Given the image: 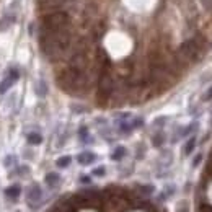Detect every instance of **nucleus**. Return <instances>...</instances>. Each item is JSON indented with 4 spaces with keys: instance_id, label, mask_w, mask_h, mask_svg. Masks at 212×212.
Returning a JSON list of instances; mask_svg holds the SVG:
<instances>
[{
    "instance_id": "f257e3e1",
    "label": "nucleus",
    "mask_w": 212,
    "mask_h": 212,
    "mask_svg": "<svg viewBox=\"0 0 212 212\" xmlns=\"http://www.w3.org/2000/svg\"><path fill=\"white\" fill-rule=\"evenodd\" d=\"M69 28H72L70 17L62 10H54L41 18V30L59 31V30H69Z\"/></svg>"
},
{
    "instance_id": "f03ea898",
    "label": "nucleus",
    "mask_w": 212,
    "mask_h": 212,
    "mask_svg": "<svg viewBox=\"0 0 212 212\" xmlns=\"http://www.w3.org/2000/svg\"><path fill=\"white\" fill-rule=\"evenodd\" d=\"M17 78H18V72L17 70H10V75L7 77V80H3V82L0 83V93H2V91H5L7 88H10L11 83H13Z\"/></svg>"
},
{
    "instance_id": "7ed1b4c3",
    "label": "nucleus",
    "mask_w": 212,
    "mask_h": 212,
    "mask_svg": "<svg viewBox=\"0 0 212 212\" xmlns=\"http://www.w3.org/2000/svg\"><path fill=\"white\" fill-rule=\"evenodd\" d=\"M95 153H91V152H83V153L78 155V163H82V165H90V163L95 162Z\"/></svg>"
},
{
    "instance_id": "20e7f679",
    "label": "nucleus",
    "mask_w": 212,
    "mask_h": 212,
    "mask_svg": "<svg viewBox=\"0 0 212 212\" xmlns=\"http://www.w3.org/2000/svg\"><path fill=\"white\" fill-rule=\"evenodd\" d=\"M39 198H41V189H39V186L33 185V188H30V201H34Z\"/></svg>"
},
{
    "instance_id": "39448f33",
    "label": "nucleus",
    "mask_w": 212,
    "mask_h": 212,
    "mask_svg": "<svg viewBox=\"0 0 212 212\" xmlns=\"http://www.w3.org/2000/svg\"><path fill=\"white\" fill-rule=\"evenodd\" d=\"M124 155H126V149H124V147H118V149L114 150V153L111 155V158L113 160H121Z\"/></svg>"
},
{
    "instance_id": "423d86ee",
    "label": "nucleus",
    "mask_w": 212,
    "mask_h": 212,
    "mask_svg": "<svg viewBox=\"0 0 212 212\" xmlns=\"http://www.w3.org/2000/svg\"><path fill=\"white\" fill-rule=\"evenodd\" d=\"M57 181H59V175H57V173H49V175L46 176V183H47L49 186H54Z\"/></svg>"
},
{
    "instance_id": "0eeeda50",
    "label": "nucleus",
    "mask_w": 212,
    "mask_h": 212,
    "mask_svg": "<svg viewBox=\"0 0 212 212\" xmlns=\"http://www.w3.org/2000/svg\"><path fill=\"white\" fill-rule=\"evenodd\" d=\"M5 194L8 196V198H17V196L20 194V188L18 186H11V188H8V189L5 191Z\"/></svg>"
},
{
    "instance_id": "6e6552de",
    "label": "nucleus",
    "mask_w": 212,
    "mask_h": 212,
    "mask_svg": "<svg viewBox=\"0 0 212 212\" xmlns=\"http://www.w3.org/2000/svg\"><path fill=\"white\" fill-rule=\"evenodd\" d=\"M28 141H30L31 144H41L43 139H41V135H39V134L33 132V134H30V135H28Z\"/></svg>"
},
{
    "instance_id": "1a4fd4ad",
    "label": "nucleus",
    "mask_w": 212,
    "mask_h": 212,
    "mask_svg": "<svg viewBox=\"0 0 212 212\" xmlns=\"http://www.w3.org/2000/svg\"><path fill=\"white\" fill-rule=\"evenodd\" d=\"M194 145H196V139L193 137V139H189V141H188L186 147H185V153H191L193 149H194Z\"/></svg>"
},
{
    "instance_id": "9d476101",
    "label": "nucleus",
    "mask_w": 212,
    "mask_h": 212,
    "mask_svg": "<svg viewBox=\"0 0 212 212\" xmlns=\"http://www.w3.org/2000/svg\"><path fill=\"white\" fill-rule=\"evenodd\" d=\"M69 163H70V157H62V158H59V160H57V166H59V168H65V166H69Z\"/></svg>"
},
{
    "instance_id": "9b49d317",
    "label": "nucleus",
    "mask_w": 212,
    "mask_h": 212,
    "mask_svg": "<svg viewBox=\"0 0 212 212\" xmlns=\"http://www.w3.org/2000/svg\"><path fill=\"white\" fill-rule=\"evenodd\" d=\"M93 175H97V176H103V175H105V168H103V166L97 168V170L93 171Z\"/></svg>"
},
{
    "instance_id": "f8f14e48",
    "label": "nucleus",
    "mask_w": 212,
    "mask_h": 212,
    "mask_svg": "<svg viewBox=\"0 0 212 212\" xmlns=\"http://www.w3.org/2000/svg\"><path fill=\"white\" fill-rule=\"evenodd\" d=\"M204 100H206V101H209V100H212V87H210V88L206 91V93H204Z\"/></svg>"
},
{
    "instance_id": "ddd939ff",
    "label": "nucleus",
    "mask_w": 212,
    "mask_h": 212,
    "mask_svg": "<svg viewBox=\"0 0 212 212\" xmlns=\"http://www.w3.org/2000/svg\"><path fill=\"white\" fill-rule=\"evenodd\" d=\"M82 181H83V183H88V181H90V178H88V176H83V178H82Z\"/></svg>"
},
{
    "instance_id": "4468645a",
    "label": "nucleus",
    "mask_w": 212,
    "mask_h": 212,
    "mask_svg": "<svg viewBox=\"0 0 212 212\" xmlns=\"http://www.w3.org/2000/svg\"><path fill=\"white\" fill-rule=\"evenodd\" d=\"M178 212H188V210H186V209H183V210H178Z\"/></svg>"
}]
</instances>
